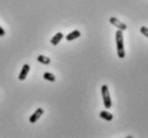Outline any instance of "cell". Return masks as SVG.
I'll list each match as a JSON object with an SVG mask.
<instances>
[{
  "label": "cell",
  "instance_id": "cell-1",
  "mask_svg": "<svg viewBox=\"0 0 148 138\" xmlns=\"http://www.w3.org/2000/svg\"><path fill=\"white\" fill-rule=\"evenodd\" d=\"M116 46H117V55L120 59H123L126 57V52H125V46H123V33L121 30H117L116 31Z\"/></svg>",
  "mask_w": 148,
  "mask_h": 138
},
{
  "label": "cell",
  "instance_id": "cell-2",
  "mask_svg": "<svg viewBox=\"0 0 148 138\" xmlns=\"http://www.w3.org/2000/svg\"><path fill=\"white\" fill-rule=\"evenodd\" d=\"M101 94H102V99H103L104 107L106 109L112 108V100L108 85H102V87H101Z\"/></svg>",
  "mask_w": 148,
  "mask_h": 138
},
{
  "label": "cell",
  "instance_id": "cell-3",
  "mask_svg": "<svg viewBox=\"0 0 148 138\" xmlns=\"http://www.w3.org/2000/svg\"><path fill=\"white\" fill-rule=\"evenodd\" d=\"M110 22H111L113 26H115L117 29L121 30V31H125V30H127V25L125 24V22H120L118 18H116V17H111L110 18Z\"/></svg>",
  "mask_w": 148,
  "mask_h": 138
},
{
  "label": "cell",
  "instance_id": "cell-4",
  "mask_svg": "<svg viewBox=\"0 0 148 138\" xmlns=\"http://www.w3.org/2000/svg\"><path fill=\"white\" fill-rule=\"evenodd\" d=\"M44 114V109L43 108H38L37 110H34V112L31 115V117L29 118V122L30 123H36L38 120L40 119L42 115Z\"/></svg>",
  "mask_w": 148,
  "mask_h": 138
},
{
  "label": "cell",
  "instance_id": "cell-5",
  "mask_svg": "<svg viewBox=\"0 0 148 138\" xmlns=\"http://www.w3.org/2000/svg\"><path fill=\"white\" fill-rule=\"evenodd\" d=\"M30 71V67L29 64H24L22 67V71H21V73H19L18 75V80H21V82H24L25 79H26V77L28 76V73H29Z\"/></svg>",
  "mask_w": 148,
  "mask_h": 138
},
{
  "label": "cell",
  "instance_id": "cell-6",
  "mask_svg": "<svg viewBox=\"0 0 148 138\" xmlns=\"http://www.w3.org/2000/svg\"><path fill=\"white\" fill-rule=\"evenodd\" d=\"M79 37H81V32H79L78 30H73L72 32H70V33H68L67 35H66V40H67L68 42H71V41H73V40H76V39Z\"/></svg>",
  "mask_w": 148,
  "mask_h": 138
},
{
  "label": "cell",
  "instance_id": "cell-7",
  "mask_svg": "<svg viewBox=\"0 0 148 138\" xmlns=\"http://www.w3.org/2000/svg\"><path fill=\"white\" fill-rule=\"evenodd\" d=\"M62 39H63V33H61V32H57V33L51 39V44L56 46V45L59 44Z\"/></svg>",
  "mask_w": 148,
  "mask_h": 138
},
{
  "label": "cell",
  "instance_id": "cell-8",
  "mask_svg": "<svg viewBox=\"0 0 148 138\" xmlns=\"http://www.w3.org/2000/svg\"><path fill=\"white\" fill-rule=\"evenodd\" d=\"M99 116H100L101 119L105 120V121H112V120L114 119V116L112 115L111 112L106 111V110H102V111L99 114Z\"/></svg>",
  "mask_w": 148,
  "mask_h": 138
},
{
  "label": "cell",
  "instance_id": "cell-9",
  "mask_svg": "<svg viewBox=\"0 0 148 138\" xmlns=\"http://www.w3.org/2000/svg\"><path fill=\"white\" fill-rule=\"evenodd\" d=\"M37 60L42 64H45V65H47V64L51 63V59L46 56H43V55H39L37 58Z\"/></svg>",
  "mask_w": 148,
  "mask_h": 138
},
{
  "label": "cell",
  "instance_id": "cell-10",
  "mask_svg": "<svg viewBox=\"0 0 148 138\" xmlns=\"http://www.w3.org/2000/svg\"><path fill=\"white\" fill-rule=\"evenodd\" d=\"M43 78H44L45 80H47V82H54L56 80L55 75L52 74V73H49V72H45L44 74H43Z\"/></svg>",
  "mask_w": 148,
  "mask_h": 138
},
{
  "label": "cell",
  "instance_id": "cell-11",
  "mask_svg": "<svg viewBox=\"0 0 148 138\" xmlns=\"http://www.w3.org/2000/svg\"><path fill=\"white\" fill-rule=\"evenodd\" d=\"M141 33L144 34L146 37H148V28L147 27H145V26L141 27Z\"/></svg>",
  "mask_w": 148,
  "mask_h": 138
},
{
  "label": "cell",
  "instance_id": "cell-12",
  "mask_svg": "<svg viewBox=\"0 0 148 138\" xmlns=\"http://www.w3.org/2000/svg\"><path fill=\"white\" fill-rule=\"evenodd\" d=\"M4 34H5V31L2 27L0 26V37H4Z\"/></svg>",
  "mask_w": 148,
  "mask_h": 138
}]
</instances>
